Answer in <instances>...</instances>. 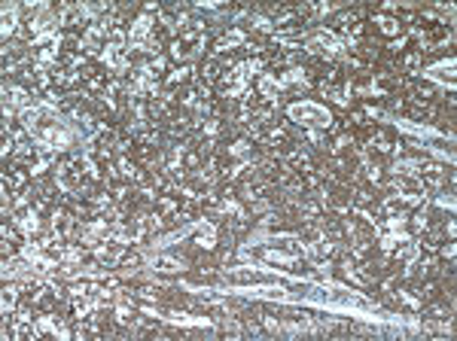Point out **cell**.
<instances>
[{
	"label": "cell",
	"mask_w": 457,
	"mask_h": 341,
	"mask_svg": "<svg viewBox=\"0 0 457 341\" xmlns=\"http://www.w3.org/2000/svg\"><path fill=\"white\" fill-rule=\"evenodd\" d=\"M378 25H381V31L384 34H387V37H390V34H396L399 31V22H393V19H387V15H378V19H375Z\"/></svg>",
	"instance_id": "6da1fadb"
}]
</instances>
